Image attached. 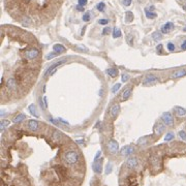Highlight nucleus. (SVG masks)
I'll list each match as a JSON object with an SVG mask.
<instances>
[{
    "label": "nucleus",
    "mask_w": 186,
    "mask_h": 186,
    "mask_svg": "<svg viewBox=\"0 0 186 186\" xmlns=\"http://www.w3.org/2000/svg\"><path fill=\"white\" fill-rule=\"evenodd\" d=\"M79 153L74 150H68L67 152H65L64 155H63V159L67 164L74 165L79 161Z\"/></svg>",
    "instance_id": "f257e3e1"
},
{
    "label": "nucleus",
    "mask_w": 186,
    "mask_h": 186,
    "mask_svg": "<svg viewBox=\"0 0 186 186\" xmlns=\"http://www.w3.org/2000/svg\"><path fill=\"white\" fill-rule=\"evenodd\" d=\"M161 119L167 126H173V124H174V118H173V115L170 112H164L161 116Z\"/></svg>",
    "instance_id": "f03ea898"
},
{
    "label": "nucleus",
    "mask_w": 186,
    "mask_h": 186,
    "mask_svg": "<svg viewBox=\"0 0 186 186\" xmlns=\"http://www.w3.org/2000/svg\"><path fill=\"white\" fill-rule=\"evenodd\" d=\"M108 149H109V151L111 154H116L119 150V144L115 140H111V141H109V143H108Z\"/></svg>",
    "instance_id": "7ed1b4c3"
},
{
    "label": "nucleus",
    "mask_w": 186,
    "mask_h": 186,
    "mask_svg": "<svg viewBox=\"0 0 186 186\" xmlns=\"http://www.w3.org/2000/svg\"><path fill=\"white\" fill-rule=\"evenodd\" d=\"M92 170L94 171V173L96 174H100L102 171V159H97V160H94L92 163Z\"/></svg>",
    "instance_id": "20e7f679"
},
{
    "label": "nucleus",
    "mask_w": 186,
    "mask_h": 186,
    "mask_svg": "<svg viewBox=\"0 0 186 186\" xmlns=\"http://www.w3.org/2000/svg\"><path fill=\"white\" fill-rule=\"evenodd\" d=\"M17 87H18V82L15 78H9L6 81V88L9 91H16Z\"/></svg>",
    "instance_id": "39448f33"
},
{
    "label": "nucleus",
    "mask_w": 186,
    "mask_h": 186,
    "mask_svg": "<svg viewBox=\"0 0 186 186\" xmlns=\"http://www.w3.org/2000/svg\"><path fill=\"white\" fill-rule=\"evenodd\" d=\"M135 152V148L130 145H127V146L123 147V148L120 150V154L122 156H129Z\"/></svg>",
    "instance_id": "423d86ee"
},
{
    "label": "nucleus",
    "mask_w": 186,
    "mask_h": 186,
    "mask_svg": "<svg viewBox=\"0 0 186 186\" xmlns=\"http://www.w3.org/2000/svg\"><path fill=\"white\" fill-rule=\"evenodd\" d=\"M40 55V51L37 49H30V50H28V51H26L25 53V56H26V58L27 59H30V60H32V59L36 58L37 56Z\"/></svg>",
    "instance_id": "0eeeda50"
},
{
    "label": "nucleus",
    "mask_w": 186,
    "mask_h": 186,
    "mask_svg": "<svg viewBox=\"0 0 186 186\" xmlns=\"http://www.w3.org/2000/svg\"><path fill=\"white\" fill-rule=\"evenodd\" d=\"M139 165V161H137V157H129L126 160V167L128 169H135Z\"/></svg>",
    "instance_id": "6e6552de"
},
{
    "label": "nucleus",
    "mask_w": 186,
    "mask_h": 186,
    "mask_svg": "<svg viewBox=\"0 0 186 186\" xmlns=\"http://www.w3.org/2000/svg\"><path fill=\"white\" fill-rule=\"evenodd\" d=\"M119 111H120V105L118 103H114L112 105L110 109V115L112 116V118H116L119 114Z\"/></svg>",
    "instance_id": "1a4fd4ad"
},
{
    "label": "nucleus",
    "mask_w": 186,
    "mask_h": 186,
    "mask_svg": "<svg viewBox=\"0 0 186 186\" xmlns=\"http://www.w3.org/2000/svg\"><path fill=\"white\" fill-rule=\"evenodd\" d=\"M28 128L31 130V131H37L38 130V128H40V123L37 122L36 120H29L28 121Z\"/></svg>",
    "instance_id": "9d476101"
},
{
    "label": "nucleus",
    "mask_w": 186,
    "mask_h": 186,
    "mask_svg": "<svg viewBox=\"0 0 186 186\" xmlns=\"http://www.w3.org/2000/svg\"><path fill=\"white\" fill-rule=\"evenodd\" d=\"M157 81H158V79L155 77V76L150 74V76H146V78L144 79L143 83H144V85H151V84H155Z\"/></svg>",
    "instance_id": "9b49d317"
},
{
    "label": "nucleus",
    "mask_w": 186,
    "mask_h": 186,
    "mask_svg": "<svg viewBox=\"0 0 186 186\" xmlns=\"http://www.w3.org/2000/svg\"><path fill=\"white\" fill-rule=\"evenodd\" d=\"M64 62H65V60H64V59H62V60L58 61V62L54 63L53 65H51V66H50V67H48V69H46V71H44V76H48V74H49L50 72L52 71V70H53V69H55V68H58L59 66H60V65L62 64V63H64Z\"/></svg>",
    "instance_id": "f8f14e48"
},
{
    "label": "nucleus",
    "mask_w": 186,
    "mask_h": 186,
    "mask_svg": "<svg viewBox=\"0 0 186 186\" xmlns=\"http://www.w3.org/2000/svg\"><path fill=\"white\" fill-rule=\"evenodd\" d=\"M173 28H174V24H173L172 22H167L164 25H162V27H161V32L164 33V34L165 33H169Z\"/></svg>",
    "instance_id": "ddd939ff"
},
{
    "label": "nucleus",
    "mask_w": 186,
    "mask_h": 186,
    "mask_svg": "<svg viewBox=\"0 0 186 186\" xmlns=\"http://www.w3.org/2000/svg\"><path fill=\"white\" fill-rule=\"evenodd\" d=\"M164 128H165V126H164V124H162V123H157L155 125V127H154V133H155V135H161V133L164 131Z\"/></svg>",
    "instance_id": "4468645a"
},
{
    "label": "nucleus",
    "mask_w": 186,
    "mask_h": 186,
    "mask_svg": "<svg viewBox=\"0 0 186 186\" xmlns=\"http://www.w3.org/2000/svg\"><path fill=\"white\" fill-rule=\"evenodd\" d=\"M186 74V70L185 69H179V70H176L172 74V78L173 79H177V78H181L184 77Z\"/></svg>",
    "instance_id": "2eb2a0df"
},
{
    "label": "nucleus",
    "mask_w": 186,
    "mask_h": 186,
    "mask_svg": "<svg viewBox=\"0 0 186 186\" xmlns=\"http://www.w3.org/2000/svg\"><path fill=\"white\" fill-rule=\"evenodd\" d=\"M28 110H29V112H30V114L32 115V116H34L35 118H38L40 117V114H38V112H37L36 110V105H30L29 107H28Z\"/></svg>",
    "instance_id": "dca6fc26"
},
{
    "label": "nucleus",
    "mask_w": 186,
    "mask_h": 186,
    "mask_svg": "<svg viewBox=\"0 0 186 186\" xmlns=\"http://www.w3.org/2000/svg\"><path fill=\"white\" fill-rule=\"evenodd\" d=\"M53 50L55 53H63V52H65V46L60 44H56L53 46Z\"/></svg>",
    "instance_id": "f3484780"
},
{
    "label": "nucleus",
    "mask_w": 186,
    "mask_h": 186,
    "mask_svg": "<svg viewBox=\"0 0 186 186\" xmlns=\"http://www.w3.org/2000/svg\"><path fill=\"white\" fill-rule=\"evenodd\" d=\"M175 112L179 117H183L186 115V110L182 107H175Z\"/></svg>",
    "instance_id": "a211bd4d"
},
{
    "label": "nucleus",
    "mask_w": 186,
    "mask_h": 186,
    "mask_svg": "<svg viewBox=\"0 0 186 186\" xmlns=\"http://www.w3.org/2000/svg\"><path fill=\"white\" fill-rule=\"evenodd\" d=\"M25 118H27V117H26V115H24V114H19L18 116H16V117L14 118V122H15V123H21L22 121L25 120Z\"/></svg>",
    "instance_id": "6ab92c4d"
},
{
    "label": "nucleus",
    "mask_w": 186,
    "mask_h": 186,
    "mask_svg": "<svg viewBox=\"0 0 186 186\" xmlns=\"http://www.w3.org/2000/svg\"><path fill=\"white\" fill-rule=\"evenodd\" d=\"M107 74H109L110 77L116 78L117 74H118V69H116V68H109V69H107Z\"/></svg>",
    "instance_id": "aec40b11"
},
{
    "label": "nucleus",
    "mask_w": 186,
    "mask_h": 186,
    "mask_svg": "<svg viewBox=\"0 0 186 186\" xmlns=\"http://www.w3.org/2000/svg\"><path fill=\"white\" fill-rule=\"evenodd\" d=\"M130 94H131V89L130 88H127L125 89V90L123 91V93H122V100H126L129 98Z\"/></svg>",
    "instance_id": "412c9836"
},
{
    "label": "nucleus",
    "mask_w": 186,
    "mask_h": 186,
    "mask_svg": "<svg viewBox=\"0 0 186 186\" xmlns=\"http://www.w3.org/2000/svg\"><path fill=\"white\" fill-rule=\"evenodd\" d=\"M145 15H146V17L148 19H155L156 17H157V15L155 14V12H149V9L148 8H145Z\"/></svg>",
    "instance_id": "4be33fe9"
},
{
    "label": "nucleus",
    "mask_w": 186,
    "mask_h": 186,
    "mask_svg": "<svg viewBox=\"0 0 186 186\" xmlns=\"http://www.w3.org/2000/svg\"><path fill=\"white\" fill-rule=\"evenodd\" d=\"M133 20V14L131 12H125V22L126 23H130Z\"/></svg>",
    "instance_id": "5701e85b"
},
{
    "label": "nucleus",
    "mask_w": 186,
    "mask_h": 186,
    "mask_svg": "<svg viewBox=\"0 0 186 186\" xmlns=\"http://www.w3.org/2000/svg\"><path fill=\"white\" fill-rule=\"evenodd\" d=\"M121 35H122L121 30L119 29V28L115 27L114 30H113V37H114V38H118V37H121Z\"/></svg>",
    "instance_id": "b1692460"
},
{
    "label": "nucleus",
    "mask_w": 186,
    "mask_h": 186,
    "mask_svg": "<svg viewBox=\"0 0 186 186\" xmlns=\"http://www.w3.org/2000/svg\"><path fill=\"white\" fill-rule=\"evenodd\" d=\"M148 140H149V137H141V139L137 141V145H140V146H144V145H146L147 143H148Z\"/></svg>",
    "instance_id": "393cba45"
},
{
    "label": "nucleus",
    "mask_w": 186,
    "mask_h": 186,
    "mask_svg": "<svg viewBox=\"0 0 186 186\" xmlns=\"http://www.w3.org/2000/svg\"><path fill=\"white\" fill-rule=\"evenodd\" d=\"M53 139L56 140V141H59V140L62 139V133H61L60 131H58V130H55L53 135Z\"/></svg>",
    "instance_id": "a878e982"
},
{
    "label": "nucleus",
    "mask_w": 186,
    "mask_h": 186,
    "mask_svg": "<svg viewBox=\"0 0 186 186\" xmlns=\"http://www.w3.org/2000/svg\"><path fill=\"white\" fill-rule=\"evenodd\" d=\"M7 126H9V121L8 120H2L1 121V123H0V129L4 130Z\"/></svg>",
    "instance_id": "bb28decb"
},
{
    "label": "nucleus",
    "mask_w": 186,
    "mask_h": 186,
    "mask_svg": "<svg viewBox=\"0 0 186 186\" xmlns=\"http://www.w3.org/2000/svg\"><path fill=\"white\" fill-rule=\"evenodd\" d=\"M152 37H153V40H160L161 38H162V35H161L160 32H154L153 35H152Z\"/></svg>",
    "instance_id": "cd10ccee"
},
{
    "label": "nucleus",
    "mask_w": 186,
    "mask_h": 186,
    "mask_svg": "<svg viewBox=\"0 0 186 186\" xmlns=\"http://www.w3.org/2000/svg\"><path fill=\"white\" fill-rule=\"evenodd\" d=\"M112 171H113V164H112L111 162H109L107 164V167H105V174H107V175L111 174Z\"/></svg>",
    "instance_id": "c85d7f7f"
},
{
    "label": "nucleus",
    "mask_w": 186,
    "mask_h": 186,
    "mask_svg": "<svg viewBox=\"0 0 186 186\" xmlns=\"http://www.w3.org/2000/svg\"><path fill=\"white\" fill-rule=\"evenodd\" d=\"M120 88H121V84H120V83L115 84L114 87L112 88V92H113V93H117V92H118V90H119Z\"/></svg>",
    "instance_id": "c756f323"
},
{
    "label": "nucleus",
    "mask_w": 186,
    "mask_h": 186,
    "mask_svg": "<svg viewBox=\"0 0 186 186\" xmlns=\"http://www.w3.org/2000/svg\"><path fill=\"white\" fill-rule=\"evenodd\" d=\"M173 139H174V135H173L172 133H169L167 135H165L164 141H165V142H170V141H172Z\"/></svg>",
    "instance_id": "7c9ffc66"
},
{
    "label": "nucleus",
    "mask_w": 186,
    "mask_h": 186,
    "mask_svg": "<svg viewBox=\"0 0 186 186\" xmlns=\"http://www.w3.org/2000/svg\"><path fill=\"white\" fill-rule=\"evenodd\" d=\"M105 4L103 2H100V3H98V4H97V9L99 10V12H103V10H105Z\"/></svg>",
    "instance_id": "2f4dec72"
},
{
    "label": "nucleus",
    "mask_w": 186,
    "mask_h": 186,
    "mask_svg": "<svg viewBox=\"0 0 186 186\" xmlns=\"http://www.w3.org/2000/svg\"><path fill=\"white\" fill-rule=\"evenodd\" d=\"M83 21L84 22H88L89 20H90V12H85V14L83 15Z\"/></svg>",
    "instance_id": "473e14b6"
},
{
    "label": "nucleus",
    "mask_w": 186,
    "mask_h": 186,
    "mask_svg": "<svg viewBox=\"0 0 186 186\" xmlns=\"http://www.w3.org/2000/svg\"><path fill=\"white\" fill-rule=\"evenodd\" d=\"M167 50L171 51V52H173L175 50V44H172V42H169V44H167Z\"/></svg>",
    "instance_id": "72a5a7b5"
},
{
    "label": "nucleus",
    "mask_w": 186,
    "mask_h": 186,
    "mask_svg": "<svg viewBox=\"0 0 186 186\" xmlns=\"http://www.w3.org/2000/svg\"><path fill=\"white\" fill-rule=\"evenodd\" d=\"M98 23H99L100 25H107V24L109 23V20H107V19H100L99 21H98Z\"/></svg>",
    "instance_id": "f704fd0d"
},
{
    "label": "nucleus",
    "mask_w": 186,
    "mask_h": 186,
    "mask_svg": "<svg viewBox=\"0 0 186 186\" xmlns=\"http://www.w3.org/2000/svg\"><path fill=\"white\" fill-rule=\"evenodd\" d=\"M179 135H180V137H181L182 140H184V141H186V133L185 131H183V130H181L179 133Z\"/></svg>",
    "instance_id": "c9c22d12"
},
{
    "label": "nucleus",
    "mask_w": 186,
    "mask_h": 186,
    "mask_svg": "<svg viewBox=\"0 0 186 186\" xmlns=\"http://www.w3.org/2000/svg\"><path fill=\"white\" fill-rule=\"evenodd\" d=\"M57 55H58V53H51V54H49V55L46 56V59H48V60H50V59H53L54 57H56Z\"/></svg>",
    "instance_id": "e433bc0d"
},
{
    "label": "nucleus",
    "mask_w": 186,
    "mask_h": 186,
    "mask_svg": "<svg viewBox=\"0 0 186 186\" xmlns=\"http://www.w3.org/2000/svg\"><path fill=\"white\" fill-rule=\"evenodd\" d=\"M78 2H79V4L82 5V6H85V5L87 4V2H88V0H78Z\"/></svg>",
    "instance_id": "4c0bfd02"
},
{
    "label": "nucleus",
    "mask_w": 186,
    "mask_h": 186,
    "mask_svg": "<svg viewBox=\"0 0 186 186\" xmlns=\"http://www.w3.org/2000/svg\"><path fill=\"white\" fill-rule=\"evenodd\" d=\"M128 79H129V76L126 74H122V82H127Z\"/></svg>",
    "instance_id": "58836bf2"
},
{
    "label": "nucleus",
    "mask_w": 186,
    "mask_h": 186,
    "mask_svg": "<svg viewBox=\"0 0 186 186\" xmlns=\"http://www.w3.org/2000/svg\"><path fill=\"white\" fill-rule=\"evenodd\" d=\"M110 31H111V29H110V27H107V28H105V29H103V31H102V34H103V35H107V34H109V33H110Z\"/></svg>",
    "instance_id": "ea45409f"
},
{
    "label": "nucleus",
    "mask_w": 186,
    "mask_h": 186,
    "mask_svg": "<svg viewBox=\"0 0 186 186\" xmlns=\"http://www.w3.org/2000/svg\"><path fill=\"white\" fill-rule=\"evenodd\" d=\"M123 4L125 6H129L131 4V0H123Z\"/></svg>",
    "instance_id": "a19ab883"
},
{
    "label": "nucleus",
    "mask_w": 186,
    "mask_h": 186,
    "mask_svg": "<svg viewBox=\"0 0 186 186\" xmlns=\"http://www.w3.org/2000/svg\"><path fill=\"white\" fill-rule=\"evenodd\" d=\"M101 155V151H97V153H96L95 157H94V160H97V159H99V156Z\"/></svg>",
    "instance_id": "79ce46f5"
},
{
    "label": "nucleus",
    "mask_w": 186,
    "mask_h": 186,
    "mask_svg": "<svg viewBox=\"0 0 186 186\" xmlns=\"http://www.w3.org/2000/svg\"><path fill=\"white\" fill-rule=\"evenodd\" d=\"M76 8H77L79 12H84V6H82V5H80V4H78Z\"/></svg>",
    "instance_id": "37998d69"
},
{
    "label": "nucleus",
    "mask_w": 186,
    "mask_h": 186,
    "mask_svg": "<svg viewBox=\"0 0 186 186\" xmlns=\"http://www.w3.org/2000/svg\"><path fill=\"white\" fill-rule=\"evenodd\" d=\"M181 49L183 50V51H186V40H184V42H182V44H181Z\"/></svg>",
    "instance_id": "c03bdc74"
},
{
    "label": "nucleus",
    "mask_w": 186,
    "mask_h": 186,
    "mask_svg": "<svg viewBox=\"0 0 186 186\" xmlns=\"http://www.w3.org/2000/svg\"><path fill=\"white\" fill-rule=\"evenodd\" d=\"M44 105L46 107V109H48V98H46V96L44 97Z\"/></svg>",
    "instance_id": "a18cd8bd"
},
{
    "label": "nucleus",
    "mask_w": 186,
    "mask_h": 186,
    "mask_svg": "<svg viewBox=\"0 0 186 186\" xmlns=\"http://www.w3.org/2000/svg\"><path fill=\"white\" fill-rule=\"evenodd\" d=\"M157 51L159 52V53H161V52H162V44H158V46H157Z\"/></svg>",
    "instance_id": "49530a36"
},
{
    "label": "nucleus",
    "mask_w": 186,
    "mask_h": 186,
    "mask_svg": "<svg viewBox=\"0 0 186 186\" xmlns=\"http://www.w3.org/2000/svg\"><path fill=\"white\" fill-rule=\"evenodd\" d=\"M58 120L60 121V122H62V123L66 124V125H68V124H69V123H68V122H67V121H65L64 119H62V118H58Z\"/></svg>",
    "instance_id": "de8ad7c7"
},
{
    "label": "nucleus",
    "mask_w": 186,
    "mask_h": 186,
    "mask_svg": "<svg viewBox=\"0 0 186 186\" xmlns=\"http://www.w3.org/2000/svg\"><path fill=\"white\" fill-rule=\"evenodd\" d=\"M131 35H128V37H127V42H128V44H130V46H131V44H133V42H131Z\"/></svg>",
    "instance_id": "09e8293b"
},
{
    "label": "nucleus",
    "mask_w": 186,
    "mask_h": 186,
    "mask_svg": "<svg viewBox=\"0 0 186 186\" xmlns=\"http://www.w3.org/2000/svg\"><path fill=\"white\" fill-rule=\"evenodd\" d=\"M77 142H78V144H83L84 141H83V140H80V141H77Z\"/></svg>",
    "instance_id": "8fccbe9b"
},
{
    "label": "nucleus",
    "mask_w": 186,
    "mask_h": 186,
    "mask_svg": "<svg viewBox=\"0 0 186 186\" xmlns=\"http://www.w3.org/2000/svg\"><path fill=\"white\" fill-rule=\"evenodd\" d=\"M183 8H184V9H185V10H186V4H185V5H184V6H183Z\"/></svg>",
    "instance_id": "3c124183"
},
{
    "label": "nucleus",
    "mask_w": 186,
    "mask_h": 186,
    "mask_svg": "<svg viewBox=\"0 0 186 186\" xmlns=\"http://www.w3.org/2000/svg\"><path fill=\"white\" fill-rule=\"evenodd\" d=\"M184 31H186V27H185V28H184Z\"/></svg>",
    "instance_id": "603ef678"
}]
</instances>
